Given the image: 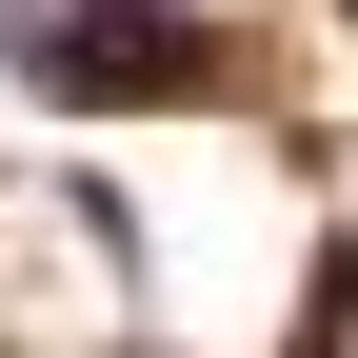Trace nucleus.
<instances>
[{
  "mask_svg": "<svg viewBox=\"0 0 358 358\" xmlns=\"http://www.w3.org/2000/svg\"><path fill=\"white\" fill-rule=\"evenodd\" d=\"M20 80H40L60 120H100V100H199L219 40L179 20V0H20Z\"/></svg>",
  "mask_w": 358,
  "mask_h": 358,
  "instance_id": "f257e3e1",
  "label": "nucleus"
}]
</instances>
